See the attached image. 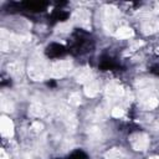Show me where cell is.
Here are the masks:
<instances>
[{
  "label": "cell",
  "mask_w": 159,
  "mask_h": 159,
  "mask_svg": "<svg viewBox=\"0 0 159 159\" xmlns=\"http://www.w3.org/2000/svg\"><path fill=\"white\" fill-rule=\"evenodd\" d=\"M0 132L1 135L6 138H11L14 135V123L6 116H2L0 118Z\"/></svg>",
  "instance_id": "cell-8"
},
{
  "label": "cell",
  "mask_w": 159,
  "mask_h": 159,
  "mask_svg": "<svg viewBox=\"0 0 159 159\" xmlns=\"http://www.w3.org/2000/svg\"><path fill=\"white\" fill-rule=\"evenodd\" d=\"M130 145L137 152H144L149 147V137L145 133H134L129 138Z\"/></svg>",
  "instance_id": "cell-4"
},
{
  "label": "cell",
  "mask_w": 159,
  "mask_h": 159,
  "mask_svg": "<svg viewBox=\"0 0 159 159\" xmlns=\"http://www.w3.org/2000/svg\"><path fill=\"white\" fill-rule=\"evenodd\" d=\"M103 15H104V27L107 31H114L117 30L116 25L119 19V11L117 7L112 5H106L103 7Z\"/></svg>",
  "instance_id": "cell-2"
},
{
  "label": "cell",
  "mask_w": 159,
  "mask_h": 159,
  "mask_svg": "<svg viewBox=\"0 0 159 159\" xmlns=\"http://www.w3.org/2000/svg\"><path fill=\"white\" fill-rule=\"evenodd\" d=\"M42 128H43V127H42V123H40V122H37V120L31 124V129H34L35 132H41Z\"/></svg>",
  "instance_id": "cell-20"
},
{
  "label": "cell",
  "mask_w": 159,
  "mask_h": 159,
  "mask_svg": "<svg viewBox=\"0 0 159 159\" xmlns=\"http://www.w3.org/2000/svg\"><path fill=\"white\" fill-rule=\"evenodd\" d=\"M142 31L144 35H152L159 31V20L155 19H148L142 25Z\"/></svg>",
  "instance_id": "cell-9"
},
{
  "label": "cell",
  "mask_w": 159,
  "mask_h": 159,
  "mask_svg": "<svg viewBox=\"0 0 159 159\" xmlns=\"http://www.w3.org/2000/svg\"><path fill=\"white\" fill-rule=\"evenodd\" d=\"M159 104V99L157 98V96H154L153 93H149V94H144L140 98V108L144 109V111H150V109H154L157 108Z\"/></svg>",
  "instance_id": "cell-7"
},
{
  "label": "cell",
  "mask_w": 159,
  "mask_h": 159,
  "mask_svg": "<svg viewBox=\"0 0 159 159\" xmlns=\"http://www.w3.org/2000/svg\"><path fill=\"white\" fill-rule=\"evenodd\" d=\"M92 77H93V73H92V70L88 68V67H83L81 70H78L75 75V78L78 83H87L89 81H92Z\"/></svg>",
  "instance_id": "cell-10"
},
{
  "label": "cell",
  "mask_w": 159,
  "mask_h": 159,
  "mask_svg": "<svg viewBox=\"0 0 159 159\" xmlns=\"http://www.w3.org/2000/svg\"><path fill=\"white\" fill-rule=\"evenodd\" d=\"M46 112H47L46 107L40 102H35L30 107V113L32 116H35V117H43L46 114Z\"/></svg>",
  "instance_id": "cell-13"
},
{
  "label": "cell",
  "mask_w": 159,
  "mask_h": 159,
  "mask_svg": "<svg viewBox=\"0 0 159 159\" xmlns=\"http://www.w3.org/2000/svg\"><path fill=\"white\" fill-rule=\"evenodd\" d=\"M112 116H113L114 118H122V117L124 116V109L120 108V107H114V108L112 109Z\"/></svg>",
  "instance_id": "cell-18"
},
{
  "label": "cell",
  "mask_w": 159,
  "mask_h": 159,
  "mask_svg": "<svg viewBox=\"0 0 159 159\" xmlns=\"http://www.w3.org/2000/svg\"><path fill=\"white\" fill-rule=\"evenodd\" d=\"M27 73L34 81H43L50 76V67L40 56H34L29 63Z\"/></svg>",
  "instance_id": "cell-1"
},
{
  "label": "cell",
  "mask_w": 159,
  "mask_h": 159,
  "mask_svg": "<svg viewBox=\"0 0 159 159\" xmlns=\"http://www.w3.org/2000/svg\"><path fill=\"white\" fill-rule=\"evenodd\" d=\"M72 70V62L70 60L56 61L50 67V76L53 78H62L67 76Z\"/></svg>",
  "instance_id": "cell-3"
},
{
  "label": "cell",
  "mask_w": 159,
  "mask_h": 159,
  "mask_svg": "<svg viewBox=\"0 0 159 159\" xmlns=\"http://www.w3.org/2000/svg\"><path fill=\"white\" fill-rule=\"evenodd\" d=\"M142 45H143V42H142V41H138V42H135V43H133V45H132L130 50H133V51H134V50H138Z\"/></svg>",
  "instance_id": "cell-21"
},
{
  "label": "cell",
  "mask_w": 159,
  "mask_h": 159,
  "mask_svg": "<svg viewBox=\"0 0 159 159\" xmlns=\"http://www.w3.org/2000/svg\"><path fill=\"white\" fill-rule=\"evenodd\" d=\"M104 92H106V96L109 99H117V98H120L124 94V88H123V86H120L116 82H112V83L106 86Z\"/></svg>",
  "instance_id": "cell-6"
},
{
  "label": "cell",
  "mask_w": 159,
  "mask_h": 159,
  "mask_svg": "<svg viewBox=\"0 0 159 159\" xmlns=\"http://www.w3.org/2000/svg\"><path fill=\"white\" fill-rule=\"evenodd\" d=\"M99 92V84L96 82V81H89L84 84V93L87 97L89 98H93L97 96V93Z\"/></svg>",
  "instance_id": "cell-11"
},
{
  "label": "cell",
  "mask_w": 159,
  "mask_h": 159,
  "mask_svg": "<svg viewBox=\"0 0 159 159\" xmlns=\"http://www.w3.org/2000/svg\"><path fill=\"white\" fill-rule=\"evenodd\" d=\"M114 36L117 39H130L134 36V31H133V29H130L128 26H119L116 30Z\"/></svg>",
  "instance_id": "cell-12"
},
{
  "label": "cell",
  "mask_w": 159,
  "mask_h": 159,
  "mask_svg": "<svg viewBox=\"0 0 159 159\" xmlns=\"http://www.w3.org/2000/svg\"><path fill=\"white\" fill-rule=\"evenodd\" d=\"M149 159H159V155H154V157H152V158H149Z\"/></svg>",
  "instance_id": "cell-23"
},
{
  "label": "cell",
  "mask_w": 159,
  "mask_h": 159,
  "mask_svg": "<svg viewBox=\"0 0 159 159\" xmlns=\"http://www.w3.org/2000/svg\"><path fill=\"white\" fill-rule=\"evenodd\" d=\"M0 159H10V158H9V155L6 154V152H5L4 149H1V150H0Z\"/></svg>",
  "instance_id": "cell-22"
},
{
  "label": "cell",
  "mask_w": 159,
  "mask_h": 159,
  "mask_svg": "<svg viewBox=\"0 0 159 159\" xmlns=\"http://www.w3.org/2000/svg\"><path fill=\"white\" fill-rule=\"evenodd\" d=\"M68 103L71 106H78L81 103V96L78 92H72L68 97Z\"/></svg>",
  "instance_id": "cell-16"
},
{
  "label": "cell",
  "mask_w": 159,
  "mask_h": 159,
  "mask_svg": "<svg viewBox=\"0 0 159 159\" xmlns=\"http://www.w3.org/2000/svg\"><path fill=\"white\" fill-rule=\"evenodd\" d=\"M1 108L5 112H11L12 111V104L10 103V99H1Z\"/></svg>",
  "instance_id": "cell-17"
},
{
  "label": "cell",
  "mask_w": 159,
  "mask_h": 159,
  "mask_svg": "<svg viewBox=\"0 0 159 159\" xmlns=\"http://www.w3.org/2000/svg\"><path fill=\"white\" fill-rule=\"evenodd\" d=\"M7 71L14 76H21L22 75V65L20 62H11L7 65Z\"/></svg>",
  "instance_id": "cell-15"
},
{
  "label": "cell",
  "mask_w": 159,
  "mask_h": 159,
  "mask_svg": "<svg viewBox=\"0 0 159 159\" xmlns=\"http://www.w3.org/2000/svg\"><path fill=\"white\" fill-rule=\"evenodd\" d=\"M104 159H123V152L118 148H112L104 153Z\"/></svg>",
  "instance_id": "cell-14"
},
{
  "label": "cell",
  "mask_w": 159,
  "mask_h": 159,
  "mask_svg": "<svg viewBox=\"0 0 159 159\" xmlns=\"http://www.w3.org/2000/svg\"><path fill=\"white\" fill-rule=\"evenodd\" d=\"M89 20H91V14L87 9H77L72 14V21L78 24L82 27L88 29L89 27Z\"/></svg>",
  "instance_id": "cell-5"
},
{
  "label": "cell",
  "mask_w": 159,
  "mask_h": 159,
  "mask_svg": "<svg viewBox=\"0 0 159 159\" xmlns=\"http://www.w3.org/2000/svg\"><path fill=\"white\" fill-rule=\"evenodd\" d=\"M56 29H57V31L66 32V31H68V30L71 29V24H70V22H62V24H60Z\"/></svg>",
  "instance_id": "cell-19"
}]
</instances>
